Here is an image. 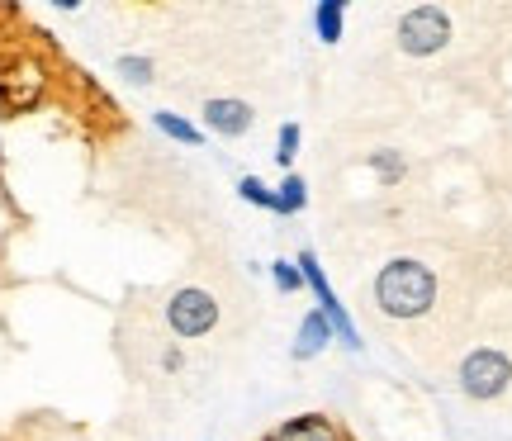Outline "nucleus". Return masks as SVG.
Here are the masks:
<instances>
[{"label":"nucleus","mask_w":512,"mask_h":441,"mask_svg":"<svg viewBox=\"0 0 512 441\" xmlns=\"http://www.w3.org/2000/svg\"><path fill=\"white\" fill-rule=\"evenodd\" d=\"M437 304V271L418 257H394L380 266V276H375V309L384 318H422V313H432Z\"/></svg>","instance_id":"nucleus-1"},{"label":"nucleus","mask_w":512,"mask_h":441,"mask_svg":"<svg viewBox=\"0 0 512 441\" xmlns=\"http://www.w3.org/2000/svg\"><path fill=\"white\" fill-rule=\"evenodd\" d=\"M451 34L456 29H451V15L441 5H413L394 24V38H399V48L408 57H437L451 43Z\"/></svg>","instance_id":"nucleus-2"},{"label":"nucleus","mask_w":512,"mask_h":441,"mask_svg":"<svg viewBox=\"0 0 512 441\" xmlns=\"http://www.w3.org/2000/svg\"><path fill=\"white\" fill-rule=\"evenodd\" d=\"M294 266H299V276H304V290H313V299H318V313L332 323V337L342 342L347 351H361L366 342H361V332H356V323H351V313L342 309V299L332 294V285H328V271L318 266V252L313 247H304L299 257H294Z\"/></svg>","instance_id":"nucleus-3"},{"label":"nucleus","mask_w":512,"mask_h":441,"mask_svg":"<svg viewBox=\"0 0 512 441\" xmlns=\"http://www.w3.org/2000/svg\"><path fill=\"white\" fill-rule=\"evenodd\" d=\"M460 394L475 399V404H489L498 394H508L512 385V361L498 347H475L465 361H460Z\"/></svg>","instance_id":"nucleus-4"},{"label":"nucleus","mask_w":512,"mask_h":441,"mask_svg":"<svg viewBox=\"0 0 512 441\" xmlns=\"http://www.w3.org/2000/svg\"><path fill=\"white\" fill-rule=\"evenodd\" d=\"M166 328L176 332L181 342H195V337H209L219 328V299L200 285H185L166 299Z\"/></svg>","instance_id":"nucleus-5"},{"label":"nucleus","mask_w":512,"mask_h":441,"mask_svg":"<svg viewBox=\"0 0 512 441\" xmlns=\"http://www.w3.org/2000/svg\"><path fill=\"white\" fill-rule=\"evenodd\" d=\"M48 95V67L38 57H15L10 67H0V110L29 114Z\"/></svg>","instance_id":"nucleus-6"},{"label":"nucleus","mask_w":512,"mask_h":441,"mask_svg":"<svg viewBox=\"0 0 512 441\" xmlns=\"http://www.w3.org/2000/svg\"><path fill=\"white\" fill-rule=\"evenodd\" d=\"M256 124V110L238 95H214L204 100V133L214 138H242V133Z\"/></svg>","instance_id":"nucleus-7"},{"label":"nucleus","mask_w":512,"mask_h":441,"mask_svg":"<svg viewBox=\"0 0 512 441\" xmlns=\"http://www.w3.org/2000/svg\"><path fill=\"white\" fill-rule=\"evenodd\" d=\"M266 441H351L347 427L328 418V413H304V418H285Z\"/></svg>","instance_id":"nucleus-8"},{"label":"nucleus","mask_w":512,"mask_h":441,"mask_svg":"<svg viewBox=\"0 0 512 441\" xmlns=\"http://www.w3.org/2000/svg\"><path fill=\"white\" fill-rule=\"evenodd\" d=\"M332 342H337V337H332V323L318 309H309L304 318H299V332H294V342H290V356L294 361H313V356H323Z\"/></svg>","instance_id":"nucleus-9"},{"label":"nucleus","mask_w":512,"mask_h":441,"mask_svg":"<svg viewBox=\"0 0 512 441\" xmlns=\"http://www.w3.org/2000/svg\"><path fill=\"white\" fill-rule=\"evenodd\" d=\"M342 29H347V0H318L313 5V34L318 43H342Z\"/></svg>","instance_id":"nucleus-10"},{"label":"nucleus","mask_w":512,"mask_h":441,"mask_svg":"<svg viewBox=\"0 0 512 441\" xmlns=\"http://www.w3.org/2000/svg\"><path fill=\"white\" fill-rule=\"evenodd\" d=\"M152 124H157V133H166L171 143H185V147H204V124H190L185 114H171V110H157L152 114Z\"/></svg>","instance_id":"nucleus-11"},{"label":"nucleus","mask_w":512,"mask_h":441,"mask_svg":"<svg viewBox=\"0 0 512 441\" xmlns=\"http://www.w3.org/2000/svg\"><path fill=\"white\" fill-rule=\"evenodd\" d=\"M275 204H280L285 219H290V214H304V204H309V181H304L299 171H290L285 181L275 185Z\"/></svg>","instance_id":"nucleus-12"},{"label":"nucleus","mask_w":512,"mask_h":441,"mask_svg":"<svg viewBox=\"0 0 512 441\" xmlns=\"http://www.w3.org/2000/svg\"><path fill=\"white\" fill-rule=\"evenodd\" d=\"M114 72L124 76V81H133V86H152L157 67H152V57H143V53H119L114 57Z\"/></svg>","instance_id":"nucleus-13"},{"label":"nucleus","mask_w":512,"mask_h":441,"mask_svg":"<svg viewBox=\"0 0 512 441\" xmlns=\"http://www.w3.org/2000/svg\"><path fill=\"white\" fill-rule=\"evenodd\" d=\"M299 143H304V129L299 124H280L275 133V162L285 166V176L294 171V157H299Z\"/></svg>","instance_id":"nucleus-14"},{"label":"nucleus","mask_w":512,"mask_h":441,"mask_svg":"<svg viewBox=\"0 0 512 441\" xmlns=\"http://www.w3.org/2000/svg\"><path fill=\"white\" fill-rule=\"evenodd\" d=\"M238 195H242L247 204H256V209H271V214H280V204H275V190L261 181V176H242V181H238Z\"/></svg>","instance_id":"nucleus-15"},{"label":"nucleus","mask_w":512,"mask_h":441,"mask_svg":"<svg viewBox=\"0 0 512 441\" xmlns=\"http://www.w3.org/2000/svg\"><path fill=\"white\" fill-rule=\"evenodd\" d=\"M370 166H375V176H380L384 185H399L403 176H408V162H403L399 152H370Z\"/></svg>","instance_id":"nucleus-16"},{"label":"nucleus","mask_w":512,"mask_h":441,"mask_svg":"<svg viewBox=\"0 0 512 441\" xmlns=\"http://www.w3.org/2000/svg\"><path fill=\"white\" fill-rule=\"evenodd\" d=\"M266 271H271V280H275V290L280 294H299L304 290V276H299V266H294V261H271V266H266Z\"/></svg>","instance_id":"nucleus-17"},{"label":"nucleus","mask_w":512,"mask_h":441,"mask_svg":"<svg viewBox=\"0 0 512 441\" xmlns=\"http://www.w3.org/2000/svg\"><path fill=\"white\" fill-rule=\"evenodd\" d=\"M185 366V356H181V351H176V347H171V351H166V356H162V370H181Z\"/></svg>","instance_id":"nucleus-18"}]
</instances>
